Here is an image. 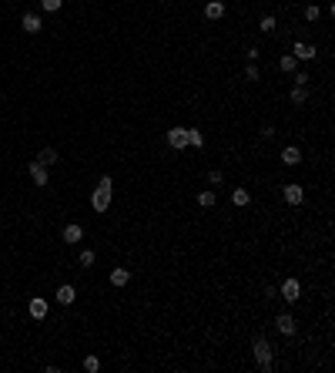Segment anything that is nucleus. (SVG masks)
<instances>
[{"label":"nucleus","mask_w":335,"mask_h":373,"mask_svg":"<svg viewBox=\"0 0 335 373\" xmlns=\"http://www.w3.org/2000/svg\"><path fill=\"white\" fill-rule=\"evenodd\" d=\"M232 205H238V209L252 205V192L248 188H232Z\"/></svg>","instance_id":"2eb2a0df"},{"label":"nucleus","mask_w":335,"mask_h":373,"mask_svg":"<svg viewBox=\"0 0 335 373\" xmlns=\"http://www.w3.org/2000/svg\"><path fill=\"white\" fill-rule=\"evenodd\" d=\"M27 313H31V319H47V300L34 296V300L27 303Z\"/></svg>","instance_id":"1a4fd4ad"},{"label":"nucleus","mask_w":335,"mask_h":373,"mask_svg":"<svg viewBox=\"0 0 335 373\" xmlns=\"http://www.w3.org/2000/svg\"><path fill=\"white\" fill-rule=\"evenodd\" d=\"M305 101H309V91H305L302 84H295V88H292V105H305Z\"/></svg>","instance_id":"aec40b11"},{"label":"nucleus","mask_w":335,"mask_h":373,"mask_svg":"<svg viewBox=\"0 0 335 373\" xmlns=\"http://www.w3.org/2000/svg\"><path fill=\"white\" fill-rule=\"evenodd\" d=\"M61 4H64V0H40V7L47 10V14H54V10H61Z\"/></svg>","instance_id":"a878e982"},{"label":"nucleus","mask_w":335,"mask_h":373,"mask_svg":"<svg viewBox=\"0 0 335 373\" xmlns=\"http://www.w3.org/2000/svg\"><path fill=\"white\" fill-rule=\"evenodd\" d=\"M252 350H255V363L262 366V373H271V366H275V360H271V343L265 340V336H255Z\"/></svg>","instance_id":"f03ea898"},{"label":"nucleus","mask_w":335,"mask_h":373,"mask_svg":"<svg viewBox=\"0 0 335 373\" xmlns=\"http://www.w3.org/2000/svg\"><path fill=\"white\" fill-rule=\"evenodd\" d=\"M221 182H225V175H221L218 168H211V171H208V185H221Z\"/></svg>","instance_id":"bb28decb"},{"label":"nucleus","mask_w":335,"mask_h":373,"mask_svg":"<svg viewBox=\"0 0 335 373\" xmlns=\"http://www.w3.org/2000/svg\"><path fill=\"white\" fill-rule=\"evenodd\" d=\"M295 84H302V88H305V84H309V74H305V71H295Z\"/></svg>","instance_id":"c756f323"},{"label":"nucleus","mask_w":335,"mask_h":373,"mask_svg":"<svg viewBox=\"0 0 335 373\" xmlns=\"http://www.w3.org/2000/svg\"><path fill=\"white\" fill-rule=\"evenodd\" d=\"M275 326H278L282 336H295V330H298V323H295V316H292V313H282V316L275 319Z\"/></svg>","instance_id":"0eeeda50"},{"label":"nucleus","mask_w":335,"mask_h":373,"mask_svg":"<svg viewBox=\"0 0 335 373\" xmlns=\"http://www.w3.org/2000/svg\"><path fill=\"white\" fill-rule=\"evenodd\" d=\"M315 54H319V51L312 47V44H305V41L292 44V57H295V61H315Z\"/></svg>","instance_id":"20e7f679"},{"label":"nucleus","mask_w":335,"mask_h":373,"mask_svg":"<svg viewBox=\"0 0 335 373\" xmlns=\"http://www.w3.org/2000/svg\"><path fill=\"white\" fill-rule=\"evenodd\" d=\"M282 198H285L288 205H302L305 192H302V185H295V182H292V185H285V188H282Z\"/></svg>","instance_id":"6e6552de"},{"label":"nucleus","mask_w":335,"mask_h":373,"mask_svg":"<svg viewBox=\"0 0 335 373\" xmlns=\"http://www.w3.org/2000/svg\"><path fill=\"white\" fill-rule=\"evenodd\" d=\"M74 300H77V292H74V286H71V283H64L61 289H57V303H61V306H71Z\"/></svg>","instance_id":"4468645a"},{"label":"nucleus","mask_w":335,"mask_h":373,"mask_svg":"<svg viewBox=\"0 0 335 373\" xmlns=\"http://www.w3.org/2000/svg\"><path fill=\"white\" fill-rule=\"evenodd\" d=\"M319 17H322V10L315 7V4H309V7H305V20H312V24H315Z\"/></svg>","instance_id":"b1692460"},{"label":"nucleus","mask_w":335,"mask_h":373,"mask_svg":"<svg viewBox=\"0 0 335 373\" xmlns=\"http://www.w3.org/2000/svg\"><path fill=\"white\" fill-rule=\"evenodd\" d=\"M111 283H114V286H128V283H131V269H124V266L111 269Z\"/></svg>","instance_id":"dca6fc26"},{"label":"nucleus","mask_w":335,"mask_h":373,"mask_svg":"<svg viewBox=\"0 0 335 373\" xmlns=\"http://www.w3.org/2000/svg\"><path fill=\"white\" fill-rule=\"evenodd\" d=\"M215 202H218V195L211 192V188H205V192H198V205H201V209H215Z\"/></svg>","instance_id":"a211bd4d"},{"label":"nucleus","mask_w":335,"mask_h":373,"mask_svg":"<svg viewBox=\"0 0 335 373\" xmlns=\"http://www.w3.org/2000/svg\"><path fill=\"white\" fill-rule=\"evenodd\" d=\"M57 158H61V155H57V148H40V155H37V162H40V165H47V168L57 162Z\"/></svg>","instance_id":"f3484780"},{"label":"nucleus","mask_w":335,"mask_h":373,"mask_svg":"<svg viewBox=\"0 0 335 373\" xmlns=\"http://www.w3.org/2000/svg\"><path fill=\"white\" fill-rule=\"evenodd\" d=\"M61 239H64L67 245H74V242H80V239H84V229H80L77 222H71V226H64V232H61Z\"/></svg>","instance_id":"9b49d317"},{"label":"nucleus","mask_w":335,"mask_h":373,"mask_svg":"<svg viewBox=\"0 0 335 373\" xmlns=\"http://www.w3.org/2000/svg\"><path fill=\"white\" fill-rule=\"evenodd\" d=\"M275 27H278V20H275L271 14H268V17H262V31H265V34H271Z\"/></svg>","instance_id":"393cba45"},{"label":"nucleus","mask_w":335,"mask_h":373,"mask_svg":"<svg viewBox=\"0 0 335 373\" xmlns=\"http://www.w3.org/2000/svg\"><path fill=\"white\" fill-rule=\"evenodd\" d=\"M245 57H248V64H255L258 57H262V51H258V47H248V51H245Z\"/></svg>","instance_id":"c85d7f7f"},{"label":"nucleus","mask_w":335,"mask_h":373,"mask_svg":"<svg viewBox=\"0 0 335 373\" xmlns=\"http://www.w3.org/2000/svg\"><path fill=\"white\" fill-rule=\"evenodd\" d=\"M80 266H84V269H91V266H94V252H91V249H84V252H80Z\"/></svg>","instance_id":"5701e85b"},{"label":"nucleus","mask_w":335,"mask_h":373,"mask_svg":"<svg viewBox=\"0 0 335 373\" xmlns=\"http://www.w3.org/2000/svg\"><path fill=\"white\" fill-rule=\"evenodd\" d=\"M111 188H114L111 175H101V182H97V188H94V192H91V209H94L97 215H104V212L111 209Z\"/></svg>","instance_id":"f257e3e1"},{"label":"nucleus","mask_w":335,"mask_h":373,"mask_svg":"<svg viewBox=\"0 0 335 373\" xmlns=\"http://www.w3.org/2000/svg\"><path fill=\"white\" fill-rule=\"evenodd\" d=\"M188 145H194V148H205V135H201L198 128H188Z\"/></svg>","instance_id":"412c9836"},{"label":"nucleus","mask_w":335,"mask_h":373,"mask_svg":"<svg viewBox=\"0 0 335 373\" xmlns=\"http://www.w3.org/2000/svg\"><path fill=\"white\" fill-rule=\"evenodd\" d=\"M278 67H282L285 74H295V71H298V61H295L292 54H282V57H278Z\"/></svg>","instance_id":"6ab92c4d"},{"label":"nucleus","mask_w":335,"mask_h":373,"mask_svg":"<svg viewBox=\"0 0 335 373\" xmlns=\"http://www.w3.org/2000/svg\"><path fill=\"white\" fill-rule=\"evenodd\" d=\"M168 145L175 148V152L188 148V128H171V131H168Z\"/></svg>","instance_id":"39448f33"},{"label":"nucleus","mask_w":335,"mask_h":373,"mask_svg":"<svg viewBox=\"0 0 335 373\" xmlns=\"http://www.w3.org/2000/svg\"><path fill=\"white\" fill-rule=\"evenodd\" d=\"M84 370H88V373H97V370H101V360H97V357H84Z\"/></svg>","instance_id":"4be33fe9"},{"label":"nucleus","mask_w":335,"mask_h":373,"mask_svg":"<svg viewBox=\"0 0 335 373\" xmlns=\"http://www.w3.org/2000/svg\"><path fill=\"white\" fill-rule=\"evenodd\" d=\"M20 27H24V34H40L44 20H40V14H24L20 17Z\"/></svg>","instance_id":"9d476101"},{"label":"nucleus","mask_w":335,"mask_h":373,"mask_svg":"<svg viewBox=\"0 0 335 373\" xmlns=\"http://www.w3.org/2000/svg\"><path fill=\"white\" fill-rule=\"evenodd\" d=\"M282 162H285L288 168H295V165H302V152H298L295 145H285L282 148Z\"/></svg>","instance_id":"f8f14e48"},{"label":"nucleus","mask_w":335,"mask_h":373,"mask_svg":"<svg viewBox=\"0 0 335 373\" xmlns=\"http://www.w3.org/2000/svg\"><path fill=\"white\" fill-rule=\"evenodd\" d=\"M27 171H31V179L37 188H47V165H40V162H31L27 165Z\"/></svg>","instance_id":"423d86ee"},{"label":"nucleus","mask_w":335,"mask_h":373,"mask_svg":"<svg viewBox=\"0 0 335 373\" xmlns=\"http://www.w3.org/2000/svg\"><path fill=\"white\" fill-rule=\"evenodd\" d=\"M245 78H248V81H258V78H262V71H258L255 64H248L245 67Z\"/></svg>","instance_id":"cd10ccee"},{"label":"nucleus","mask_w":335,"mask_h":373,"mask_svg":"<svg viewBox=\"0 0 335 373\" xmlns=\"http://www.w3.org/2000/svg\"><path fill=\"white\" fill-rule=\"evenodd\" d=\"M205 17H208V20H221V17H225V4H221V0H208V4H205Z\"/></svg>","instance_id":"ddd939ff"},{"label":"nucleus","mask_w":335,"mask_h":373,"mask_svg":"<svg viewBox=\"0 0 335 373\" xmlns=\"http://www.w3.org/2000/svg\"><path fill=\"white\" fill-rule=\"evenodd\" d=\"M278 292H282V300H285L288 306L302 300V286H298V279H285V283L278 286Z\"/></svg>","instance_id":"7ed1b4c3"}]
</instances>
